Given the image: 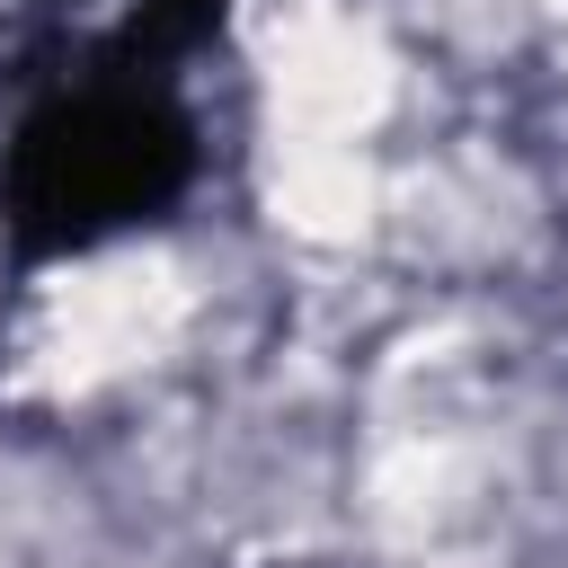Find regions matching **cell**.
<instances>
[{"label":"cell","mask_w":568,"mask_h":568,"mask_svg":"<svg viewBox=\"0 0 568 568\" xmlns=\"http://www.w3.org/2000/svg\"><path fill=\"white\" fill-rule=\"evenodd\" d=\"M204 178V124L186 71L124 44L71 36L53 44L9 106L0 133V257L18 275L89 257L169 222Z\"/></svg>","instance_id":"1"},{"label":"cell","mask_w":568,"mask_h":568,"mask_svg":"<svg viewBox=\"0 0 568 568\" xmlns=\"http://www.w3.org/2000/svg\"><path fill=\"white\" fill-rule=\"evenodd\" d=\"M53 9H80V0H53ZM222 18H231V0H115L106 36H124V44H142V53L186 71V53H204L222 36Z\"/></svg>","instance_id":"2"}]
</instances>
